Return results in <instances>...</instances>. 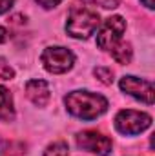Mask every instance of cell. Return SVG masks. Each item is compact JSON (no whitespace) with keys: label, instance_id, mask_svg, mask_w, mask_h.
Here are the masks:
<instances>
[{"label":"cell","instance_id":"6da1fadb","mask_svg":"<svg viewBox=\"0 0 155 156\" xmlns=\"http://www.w3.org/2000/svg\"><path fill=\"white\" fill-rule=\"evenodd\" d=\"M70 115L80 120H95L108 111V100L91 91H73L64 98Z\"/></svg>","mask_w":155,"mask_h":156},{"label":"cell","instance_id":"7a4b0ae2","mask_svg":"<svg viewBox=\"0 0 155 156\" xmlns=\"http://www.w3.org/2000/svg\"><path fill=\"white\" fill-rule=\"evenodd\" d=\"M99 24H100V18H99L97 11L80 5V7H73L70 11L68 22H66V31L73 38L86 40L99 29Z\"/></svg>","mask_w":155,"mask_h":156},{"label":"cell","instance_id":"3957f363","mask_svg":"<svg viewBox=\"0 0 155 156\" xmlns=\"http://www.w3.org/2000/svg\"><path fill=\"white\" fill-rule=\"evenodd\" d=\"M40 62H42V66H44L46 71H49L53 75H62V73H68L73 67L75 55L70 49L60 47V45L46 47L44 53L40 55Z\"/></svg>","mask_w":155,"mask_h":156},{"label":"cell","instance_id":"277c9868","mask_svg":"<svg viewBox=\"0 0 155 156\" xmlns=\"http://www.w3.org/2000/svg\"><path fill=\"white\" fill-rule=\"evenodd\" d=\"M150 125H152V116L146 113H141V111L122 109L115 116V129L120 134H126V136L141 134Z\"/></svg>","mask_w":155,"mask_h":156},{"label":"cell","instance_id":"5b68a950","mask_svg":"<svg viewBox=\"0 0 155 156\" xmlns=\"http://www.w3.org/2000/svg\"><path fill=\"white\" fill-rule=\"evenodd\" d=\"M126 31V20L122 16H110L97 33V45L104 51H112L119 42H122V33Z\"/></svg>","mask_w":155,"mask_h":156},{"label":"cell","instance_id":"8992f818","mask_svg":"<svg viewBox=\"0 0 155 156\" xmlns=\"http://www.w3.org/2000/svg\"><path fill=\"white\" fill-rule=\"evenodd\" d=\"M120 89L126 94H130V96H133L148 105H152L155 102V89L150 80H142V78L131 76V75L122 76L120 78Z\"/></svg>","mask_w":155,"mask_h":156},{"label":"cell","instance_id":"52a82bcc","mask_svg":"<svg viewBox=\"0 0 155 156\" xmlns=\"http://www.w3.org/2000/svg\"><path fill=\"white\" fill-rule=\"evenodd\" d=\"M77 145L80 149L99 156H108L112 153V140L99 131H82L77 134Z\"/></svg>","mask_w":155,"mask_h":156},{"label":"cell","instance_id":"ba28073f","mask_svg":"<svg viewBox=\"0 0 155 156\" xmlns=\"http://www.w3.org/2000/svg\"><path fill=\"white\" fill-rule=\"evenodd\" d=\"M26 96L37 105V107H44L47 102H49V85L46 80H29L26 83Z\"/></svg>","mask_w":155,"mask_h":156},{"label":"cell","instance_id":"9c48e42d","mask_svg":"<svg viewBox=\"0 0 155 156\" xmlns=\"http://www.w3.org/2000/svg\"><path fill=\"white\" fill-rule=\"evenodd\" d=\"M15 118V107H13V96L9 89L0 85V120L11 122Z\"/></svg>","mask_w":155,"mask_h":156},{"label":"cell","instance_id":"30bf717a","mask_svg":"<svg viewBox=\"0 0 155 156\" xmlns=\"http://www.w3.org/2000/svg\"><path fill=\"white\" fill-rule=\"evenodd\" d=\"M112 53V56H113V60L119 62V64H130L131 62V56H133V49H131V45L128 44V42H119L115 47L110 51Z\"/></svg>","mask_w":155,"mask_h":156},{"label":"cell","instance_id":"8fae6325","mask_svg":"<svg viewBox=\"0 0 155 156\" xmlns=\"http://www.w3.org/2000/svg\"><path fill=\"white\" fill-rule=\"evenodd\" d=\"M70 154V147L66 142H55L51 145H47V149L44 151V156H68Z\"/></svg>","mask_w":155,"mask_h":156},{"label":"cell","instance_id":"7c38bea8","mask_svg":"<svg viewBox=\"0 0 155 156\" xmlns=\"http://www.w3.org/2000/svg\"><path fill=\"white\" fill-rule=\"evenodd\" d=\"M93 75L99 78L104 85H110V83L113 82V71L108 69V67H95V69H93Z\"/></svg>","mask_w":155,"mask_h":156},{"label":"cell","instance_id":"4fadbf2b","mask_svg":"<svg viewBox=\"0 0 155 156\" xmlns=\"http://www.w3.org/2000/svg\"><path fill=\"white\" fill-rule=\"evenodd\" d=\"M0 78L2 80H13L15 78V71H13V67L6 62V58H2L0 56Z\"/></svg>","mask_w":155,"mask_h":156},{"label":"cell","instance_id":"5bb4252c","mask_svg":"<svg viewBox=\"0 0 155 156\" xmlns=\"http://www.w3.org/2000/svg\"><path fill=\"white\" fill-rule=\"evenodd\" d=\"M86 2H89V4H99V5H102L104 9H113L119 5V0H86Z\"/></svg>","mask_w":155,"mask_h":156},{"label":"cell","instance_id":"9a60e30c","mask_svg":"<svg viewBox=\"0 0 155 156\" xmlns=\"http://www.w3.org/2000/svg\"><path fill=\"white\" fill-rule=\"evenodd\" d=\"M37 2H39V5H42L44 9H51V7L59 5L62 0H37Z\"/></svg>","mask_w":155,"mask_h":156},{"label":"cell","instance_id":"2e32d148","mask_svg":"<svg viewBox=\"0 0 155 156\" xmlns=\"http://www.w3.org/2000/svg\"><path fill=\"white\" fill-rule=\"evenodd\" d=\"M13 2H15V0H0V15H2V13H7V11L11 9Z\"/></svg>","mask_w":155,"mask_h":156},{"label":"cell","instance_id":"e0dca14e","mask_svg":"<svg viewBox=\"0 0 155 156\" xmlns=\"http://www.w3.org/2000/svg\"><path fill=\"white\" fill-rule=\"evenodd\" d=\"M7 29L6 27H0V44H4V42H7Z\"/></svg>","mask_w":155,"mask_h":156},{"label":"cell","instance_id":"ac0fdd59","mask_svg":"<svg viewBox=\"0 0 155 156\" xmlns=\"http://www.w3.org/2000/svg\"><path fill=\"white\" fill-rule=\"evenodd\" d=\"M141 2H142L148 9H153V7H155V2H153V0H141Z\"/></svg>","mask_w":155,"mask_h":156}]
</instances>
